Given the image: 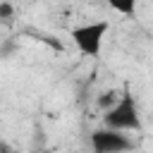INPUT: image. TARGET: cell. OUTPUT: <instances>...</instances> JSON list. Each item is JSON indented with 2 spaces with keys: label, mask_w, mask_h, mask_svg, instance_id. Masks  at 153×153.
Returning <instances> with one entry per match:
<instances>
[{
  "label": "cell",
  "mask_w": 153,
  "mask_h": 153,
  "mask_svg": "<svg viewBox=\"0 0 153 153\" xmlns=\"http://www.w3.org/2000/svg\"><path fill=\"white\" fill-rule=\"evenodd\" d=\"M105 127L110 129H120V131H141V117H139V108L136 100L129 91H124L103 115Z\"/></svg>",
  "instance_id": "obj_1"
},
{
  "label": "cell",
  "mask_w": 153,
  "mask_h": 153,
  "mask_svg": "<svg viewBox=\"0 0 153 153\" xmlns=\"http://www.w3.org/2000/svg\"><path fill=\"white\" fill-rule=\"evenodd\" d=\"M110 24L105 19L100 22H88V24H81V26H74L69 38L72 43L79 48L81 55L86 57H98L100 50H103V41H105V33H108Z\"/></svg>",
  "instance_id": "obj_2"
},
{
  "label": "cell",
  "mask_w": 153,
  "mask_h": 153,
  "mask_svg": "<svg viewBox=\"0 0 153 153\" xmlns=\"http://www.w3.org/2000/svg\"><path fill=\"white\" fill-rule=\"evenodd\" d=\"M91 146L100 153H117V151H129L134 146V141L127 139L120 129L105 127V129H96L91 134Z\"/></svg>",
  "instance_id": "obj_3"
},
{
  "label": "cell",
  "mask_w": 153,
  "mask_h": 153,
  "mask_svg": "<svg viewBox=\"0 0 153 153\" xmlns=\"http://www.w3.org/2000/svg\"><path fill=\"white\" fill-rule=\"evenodd\" d=\"M108 7H112L117 14H124V17H131L134 10H136V0H105Z\"/></svg>",
  "instance_id": "obj_4"
},
{
  "label": "cell",
  "mask_w": 153,
  "mask_h": 153,
  "mask_svg": "<svg viewBox=\"0 0 153 153\" xmlns=\"http://www.w3.org/2000/svg\"><path fill=\"white\" fill-rule=\"evenodd\" d=\"M12 12H14V7L10 2H0V19H10Z\"/></svg>",
  "instance_id": "obj_5"
},
{
  "label": "cell",
  "mask_w": 153,
  "mask_h": 153,
  "mask_svg": "<svg viewBox=\"0 0 153 153\" xmlns=\"http://www.w3.org/2000/svg\"><path fill=\"white\" fill-rule=\"evenodd\" d=\"M115 100H117V93H115V91H108V93H105V96L100 98V105H105V108H110V105H112Z\"/></svg>",
  "instance_id": "obj_6"
}]
</instances>
